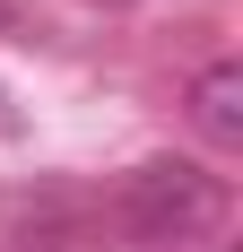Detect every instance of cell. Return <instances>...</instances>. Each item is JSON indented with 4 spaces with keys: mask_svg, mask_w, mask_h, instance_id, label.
<instances>
[{
    "mask_svg": "<svg viewBox=\"0 0 243 252\" xmlns=\"http://www.w3.org/2000/svg\"><path fill=\"white\" fill-rule=\"evenodd\" d=\"M217 209H226V191L200 174V165H182V157H156V165H139V174H130V218H139L148 235L191 244V235L217 226Z\"/></svg>",
    "mask_w": 243,
    "mask_h": 252,
    "instance_id": "cell-1",
    "label": "cell"
},
{
    "mask_svg": "<svg viewBox=\"0 0 243 252\" xmlns=\"http://www.w3.org/2000/svg\"><path fill=\"white\" fill-rule=\"evenodd\" d=\"M191 122L209 148H243V61H209L191 78Z\"/></svg>",
    "mask_w": 243,
    "mask_h": 252,
    "instance_id": "cell-2",
    "label": "cell"
}]
</instances>
